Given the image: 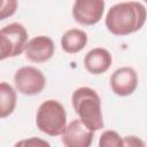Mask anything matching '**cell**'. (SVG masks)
Masks as SVG:
<instances>
[{
	"label": "cell",
	"mask_w": 147,
	"mask_h": 147,
	"mask_svg": "<svg viewBox=\"0 0 147 147\" xmlns=\"http://www.w3.org/2000/svg\"><path fill=\"white\" fill-rule=\"evenodd\" d=\"M123 144L124 146H129V147H137V146H145V142L142 140H140L138 137L136 136H127L123 138Z\"/></svg>",
	"instance_id": "obj_16"
},
{
	"label": "cell",
	"mask_w": 147,
	"mask_h": 147,
	"mask_svg": "<svg viewBox=\"0 0 147 147\" xmlns=\"http://www.w3.org/2000/svg\"><path fill=\"white\" fill-rule=\"evenodd\" d=\"M72 107L83 124L92 131L103 129L105 123L101 110V99L95 90L82 86L71 95Z\"/></svg>",
	"instance_id": "obj_2"
},
{
	"label": "cell",
	"mask_w": 147,
	"mask_h": 147,
	"mask_svg": "<svg viewBox=\"0 0 147 147\" xmlns=\"http://www.w3.org/2000/svg\"><path fill=\"white\" fill-rule=\"evenodd\" d=\"M55 52V45L52 38L47 36H37L28 40L24 54L25 57L33 63H44L52 59Z\"/></svg>",
	"instance_id": "obj_9"
},
{
	"label": "cell",
	"mask_w": 147,
	"mask_h": 147,
	"mask_svg": "<svg viewBox=\"0 0 147 147\" xmlns=\"http://www.w3.org/2000/svg\"><path fill=\"white\" fill-rule=\"evenodd\" d=\"M16 146H49V142H47V141H45V140H42V139L32 137V138H30V139L18 141V142L16 144Z\"/></svg>",
	"instance_id": "obj_15"
},
{
	"label": "cell",
	"mask_w": 147,
	"mask_h": 147,
	"mask_svg": "<svg viewBox=\"0 0 147 147\" xmlns=\"http://www.w3.org/2000/svg\"><path fill=\"white\" fill-rule=\"evenodd\" d=\"M100 147H123V138L114 130L103 131L99 139Z\"/></svg>",
	"instance_id": "obj_13"
},
{
	"label": "cell",
	"mask_w": 147,
	"mask_h": 147,
	"mask_svg": "<svg viewBox=\"0 0 147 147\" xmlns=\"http://www.w3.org/2000/svg\"><path fill=\"white\" fill-rule=\"evenodd\" d=\"M113 63L111 54L101 47H95L87 52L84 57V67L92 75H101L108 71Z\"/></svg>",
	"instance_id": "obj_10"
},
{
	"label": "cell",
	"mask_w": 147,
	"mask_h": 147,
	"mask_svg": "<svg viewBox=\"0 0 147 147\" xmlns=\"http://www.w3.org/2000/svg\"><path fill=\"white\" fill-rule=\"evenodd\" d=\"M88 37L84 30L70 29L67 30L61 38V47L68 54H75L80 52L87 44Z\"/></svg>",
	"instance_id": "obj_11"
},
{
	"label": "cell",
	"mask_w": 147,
	"mask_h": 147,
	"mask_svg": "<svg viewBox=\"0 0 147 147\" xmlns=\"http://www.w3.org/2000/svg\"><path fill=\"white\" fill-rule=\"evenodd\" d=\"M105 13V0H75L72 16L82 25H94Z\"/></svg>",
	"instance_id": "obj_6"
},
{
	"label": "cell",
	"mask_w": 147,
	"mask_h": 147,
	"mask_svg": "<svg viewBox=\"0 0 147 147\" xmlns=\"http://www.w3.org/2000/svg\"><path fill=\"white\" fill-rule=\"evenodd\" d=\"M36 125L49 137H59L67 126V111L62 103L49 99L44 101L36 115Z\"/></svg>",
	"instance_id": "obj_3"
},
{
	"label": "cell",
	"mask_w": 147,
	"mask_h": 147,
	"mask_svg": "<svg viewBox=\"0 0 147 147\" xmlns=\"http://www.w3.org/2000/svg\"><path fill=\"white\" fill-rule=\"evenodd\" d=\"M28 37L24 25L17 22L0 29V61L21 55L24 52Z\"/></svg>",
	"instance_id": "obj_4"
},
{
	"label": "cell",
	"mask_w": 147,
	"mask_h": 147,
	"mask_svg": "<svg viewBox=\"0 0 147 147\" xmlns=\"http://www.w3.org/2000/svg\"><path fill=\"white\" fill-rule=\"evenodd\" d=\"M14 84L20 93L31 96L42 92L46 86V78L41 70L36 67L25 65L15 72Z\"/></svg>",
	"instance_id": "obj_5"
},
{
	"label": "cell",
	"mask_w": 147,
	"mask_h": 147,
	"mask_svg": "<svg viewBox=\"0 0 147 147\" xmlns=\"http://www.w3.org/2000/svg\"><path fill=\"white\" fill-rule=\"evenodd\" d=\"M147 17L146 7L139 1L116 3L107 11L105 24L114 36H129L139 31Z\"/></svg>",
	"instance_id": "obj_1"
},
{
	"label": "cell",
	"mask_w": 147,
	"mask_h": 147,
	"mask_svg": "<svg viewBox=\"0 0 147 147\" xmlns=\"http://www.w3.org/2000/svg\"><path fill=\"white\" fill-rule=\"evenodd\" d=\"M110 88L118 96H129L138 87V75L131 67L116 69L109 79Z\"/></svg>",
	"instance_id": "obj_7"
},
{
	"label": "cell",
	"mask_w": 147,
	"mask_h": 147,
	"mask_svg": "<svg viewBox=\"0 0 147 147\" xmlns=\"http://www.w3.org/2000/svg\"><path fill=\"white\" fill-rule=\"evenodd\" d=\"M61 137L65 147H88L93 141L94 131L86 127L78 118L67 124Z\"/></svg>",
	"instance_id": "obj_8"
},
{
	"label": "cell",
	"mask_w": 147,
	"mask_h": 147,
	"mask_svg": "<svg viewBox=\"0 0 147 147\" xmlns=\"http://www.w3.org/2000/svg\"><path fill=\"white\" fill-rule=\"evenodd\" d=\"M17 0H0V21L11 17L17 10Z\"/></svg>",
	"instance_id": "obj_14"
},
{
	"label": "cell",
	"mask_w": 147,
	"mask_h": 147,
	"mask_svg": "<svg viewBox=\"0 0 147 147\" xmlns=\"http://www.w3.org/2000/svg\"><path fill=\"white\" fill-rule=\"evenodd\" d=\"M17 102V94L15 88L7 82L0 83V119L10 116Z\"/></svg>",
	"instance_id": "obj_12"
}]
</instances>
